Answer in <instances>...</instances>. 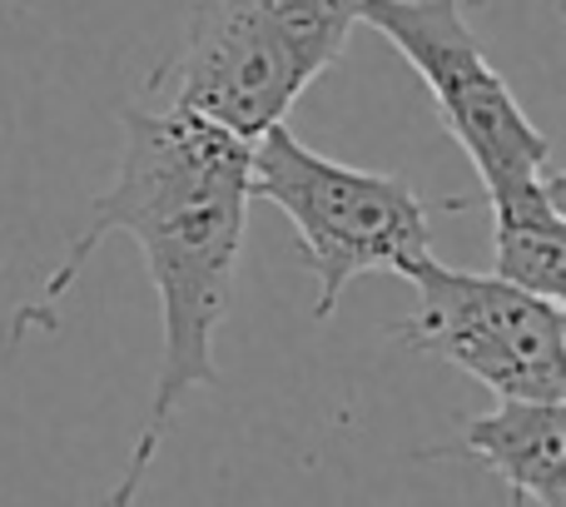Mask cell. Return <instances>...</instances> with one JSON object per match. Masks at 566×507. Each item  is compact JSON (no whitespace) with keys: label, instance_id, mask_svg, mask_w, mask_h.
Here are the masks:
<instances>
[{"label":"cell","instance_id":"6da1fadb","mask_svg":"<svg viewBox=\"0 0 566 507\" xmlns=\"http://www.w3.org/2000/svg\"><path fill=\"white\" fill-rule=\"evenodd\" d=\"M125 149L105 195L90 199L80 235L65 245L60 263L45 273L40 293L10 313V349L25 333L55 329V309L75 289L85 259L109 235H129L139 245L149 279L159 293V373L149 393V413L139 428L119 483L95 507H135L155 468L159 448L175 433V418L189 393L214 389V339L229 319L249 225V145L214 120L159 105H125Z\"/></svg>","mask_w":566,"mask_h":507},{"label":"cell","instance_id":"7a4b0ae2","mask_svg":"<svg viewBox=\"0 0 566 507\" xmlns=\"http://www.w3.org/2000/svg\"><path fill=\"white\" fill-rule=\"evenodd\" d=\"M363 0H189L179 45L149 70L145 105L259 139L343 60Z\"/></svg>","mask_w":566,"mask_h":507},{"label":"cell","instance_id":"3957f363","mask_svg":"<svg viewBox=\"0 0 566 507\" xmlns=\"http://www.w3.org/2000/svg\"><path fill=\"white\" fill-rule=\"evenodd\" d=\"M249 195L269 199L298 235V263L313 273V319H333L358 273L408 279L432 254V219L472 209L468 195L428 199L402 175L358 169L308 149L283 125L249 145Z\"/></svg>","mask_w":566,"mask_h":507},{"label":"cell","instance_id":"277c9868","mask_svg":"<svg viewBox=\"0 0 566 507\" xmlns=\"http://www.w3.org/2000/svg\"><path fill=\"white\" fill-rule=\"evenodd\" d=\"M358 20L418 70L442 130L478 169L482 199L552 175V139L488 60L462 0H363Z\"/></svg>","mask_w":566,"mask_h":507},{"label":"cell","instance_id":"5b68a950","mask_svg":"<svg viewBox=\"0 0 566 507\" xmlns=\"http://www.w3.org/2000/svg\"><path fill=\"white\" fill-rule=\"evenodd\" d=\"M418 309L388 339L462 369L497 399H566V309L497 273L422 259L408 273Z\"/></svg>","mask_w":566,"mask_h":507},{"label":"cell","instance_id":"8992f818","mask_svg":"<svg viewBox=\"0 0 566 507\" xmlns=\"http://www.w3.org/2000/svg\"><path fill=\"white\" fill-rule=\"evenodd\" d=\"M472 458L522 507H566V399H497L462 418L452 448H422L418 463Z\"/></svg>","mask_w":566,"mask_h":507},{"label":"cell","instance_id":"52a82bcc","mask_svg":"<svg viewBox=\"0 0 566 507\" xmlns=\"http://www.w3.org/2000/svg\"><path fill=\"white\" fill-rule=\"evenodd\" d=\"M492 209V263L497 279L532 289L542 299L566 293V179L562 169L532 185L488 195Z\"/></svg>","mask_w":566,"mask_h":507}]
</instances>
